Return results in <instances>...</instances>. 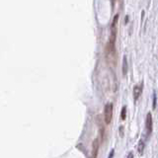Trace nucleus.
<instances>
[{
    "label": "nucleus",
    "instance_id": "f257e3e1",
    "mask_svg": "<svg viewBox=\"0 0 158 158\" xmlns=\"http://www.w3.org/2000/svg\"><path fill=\"white\" fill-rule=\"evenodd\" d=\"M104 116H105V122L106 124H110L112 122V118H113V104L109 103L105 106V112H104Z\"/></svg>",
    "mask_w": 158,
    "mask_h": 158
},
{
    "label": "nucleus",
    "instance_id": "9d476101",
    "mask_svg": "<svg viewBox=\"0 0 158 158\" xmlns=\"http://www.w3.org/2000/svg\"><path fill=\"white\" fill-rule=\"evenodd\" d=\"M118 19H119V14H117L115 17H114V20H113V24H112V28L116 27V24L118 22Z\"/></svg>",
    "mask_w": 158,
    "mask_h": 158
},
{
    "label": "nucleus",
    "instance_id": "423d86ee",
    "mask_svg": "<svg viewBox=\"0 0 158 158\" xmlns=\"http://www.w3.org/2000/svg\"><path fill=\"white\" fill-rule=\"evenodd\" d=\"M98 150H99V140H98V139H95L94 142H93V156H94V157L97 156Z\"/></svg>",
    "mask_w": 158,
    "mask_h": 158
},
{
    "label": "nucleus",
    "instance_id": "ddd939ff",
    "mask_svg": "<svg viewBox=\"0 0 158 158\" xmlns=\"http://www.w3.org/2000/svg\"><path fill=\"white\" fill-rule=\"evenodd\" d=\"M130 157H133V154H132L131 152H130V153H129V154L127 155V158H130Z\"/></svg>",
    "mask_w": 158,
    "mask_h": 158
},
{
    "label": "nucleus",
    "instance_id": "39448f33",
    "mask_svg": "<svg viewBox=\"0 0 158 158\" xmlns=\"http://www.w3.org/2000/svg\"><path fill=\"white\" fill-rule=\"evenodd\" d=\"M140 93H141V89L136 85L133 87V98H134V101H136L139 96H140Z\"/></svg>",
    "mask_w": 158,
    "mask_h": 158
},
{
    "label": "nucleus",
    "instance_id": "f03ea898",
    "mask_svg": "<svg viewBox=\"0 0 158 158\" xmlns=\"http://www.w3.org/2000/svg\"><path fill=\"white\" fill-rule=\"evenodd\" d=\"M152 116L150 113L147 114L146 116V122H145V126H146V130H147V134H150L152 132Z\"/></svg>",
    "mask_w": 158,
    "mask_h": 158
},
{
    "label": "nucleus",
    "instance_id": "20e7f679",
    "mask_svg": "<svg viewBox=\"0 0 158 158\" xmlns=\"http://www.w3.org/2000/svg\"><path fill=\"white\" fill-rule=\"evenodd\" d=\"M123 75H126L127 73V69H128V64H127V58H126V55H124V58H123Z\"/></svg>",
    "mask_w": 158,
    "mask_h": 158
},
{
    "label": "nucleus",
    "instance_id": "7ed1b4c3",
    "mask_svg": "<svg viewBox=\"0 0 158 158\" xmlns=\"http://www.w3.org/2000/svg\"><path fill=\"white\" fill-rule=\"evenodd\" d=\"M115 41H116V30L114 27V28H112V35H111V39H110L111 50H114V48H115Z\"/></svg>",
    "mask_w": 158,
    "mask_h": 158
},
{
    "label": "nucleus",
    "instance_id": "f8f14e48",
    "mask_svg": "<svg viewBox=\"0 0 158 158\" xmlns=\"http://www.w3.org/2000/svg\"><path fill=\"white\" fill-rule=\"evenodd\" d=\"M114 152H115V150H114V149H112V150H111V153H110V155H109V157H110V158H111V157H113Z\"/></svg>",
    "mask_w": 158,
    "mask_h": 158
},
{
    "label": "nucleus",
    "instance_id": "9b49d317",
    "mask_svg": "<svg viewBox=\"0 0 158 158\" xmlns=\"http://www.w3.org/2000/svg\"><path fill=\"white\" fill-rule=\"evenodd\" d=\"M154 97H153V106H152V108L153 109H155V107H156V103H157V96H156V94L154 93V95H153Z\"/></svg>",
    "mask_w": 158,
    "mask_h": 158
},
{
    "label": "nucleus",
    "instance_id": "1a4fd4ad",
    "mask_svg": "<svg viewBox=\"0 0 158 158\" xmlns=\"http://www.w3.org/2000/svg\"><path fill=\"white\" fill-rule=\"evenodd\" d=\"M119 133H120V137H124V135H125V130H124V126H120V128H119Z\"/></svg>",
    "mask_w": 158,
    "mask_h": 158
},
{
    "label": "nucleus",
    "instance_id": "0eeeda50",
    "mask_svg": "<svg viewBox=\"0 0 158 158\" xmlns=\"http://www.w3.org/2000/svg\"><path fill=\"white\" fill-rule=\"evenodd\" d=\"M126 118V107L124 106L122 109V113H121V119H122V121H125Z\"/></svg>",
    "mask_w": 158,
    "mask_h": 158
},
{
    "label": "nucleus",
    "instance_id": "6e6552de",
    "mask_svg": "<svg viewBox=\"0 0 158 158\" xmlns=\"http://www.w3.org/2000/svg\"><path fill=\"white\" fill-rule=\"evenodd\" d=\"M143 149H144V143H143L142 140H140V141L138 142V152L141 154V153L143 152Z\"/></svg>",
    "mask_w": 158,
    "mask_h": 158
}]
</instances>
